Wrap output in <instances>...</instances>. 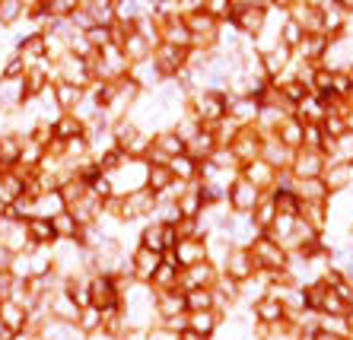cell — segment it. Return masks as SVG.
Instances as JSON below:
<instances>
[{"label":"cell","instance_id":"obj_15","mask_svg":"<svg viewBox=\"0 0 353 340\" xmlns=\"http://www.w3.org/2000/svg\"><path fill=\"white\" fill-rule=\"evenodd\" d=\"M19 153H23V134L17 131L0 134V166L3 169L19 166Z\"/></svg>","mask_w":353,"mask_h":340},{"label":"cell","instance_id":"obj_20","mask_svg":"<svg viewBox=\"0 0 353 340\" xmlns=\"http://www.w3.org/2000/svg\"><path fill=\"white\" fill-rule=\"evenodd\" d=\"M26 10H29V0H0V25L3 29L17 25L26 17Z\"/></svg>","mask_w":353,"mask_h":340},{"label":"cell","instance_id":"obj_30","mask_svg":"<svg viewBox=\"0 0 353 340\" xmlns=\"http://www.w3.org/2000/svg\"><path fill=\"white\" fill-rule=\"evenodd\" d=\"M13 255H17V251H10L7 245H0V270H10V267H13Z\"/></svg>","mask_w":353,"mask_h":340},{"label":"cell","instance_id":"obj_18","mask_svg":"<svg viewBox=\"0 0 353 340\" xmlns=\"http://www.w3.org/2000/svg\"><path fill=\"white\" fill-rule=\"evenodd\" d=\"M67 204H64V198H61V191L54 188V191H39L35 194V207H32V213L35 216H54V213H61Z\"/></svg>","mask_w":353,"mask_h":340},{"label":"cell","instance_id":"obj_24","mask_svg":"<svg viewBox=\"0 0 353 340\" xmlns=\"http://www.w3.org/2000/svg\"><path fill=\"white\" fill-rule=\"evenodd\" d=\"M303 35H305V29L296 19H287V23L280 25V42L287 45V48H296V45L303 42Z\"/></svg>","mask_w":353,"mask_h":340},{"label":"cell","instance_id":"obj_26","mask_svg":"<svg viewBox=\"0 0 353 340\" xmlns=\"http://www.w3.org/2000/svg\"><path fill=\"white\" fill-rule=\"evenodd\" d=\"M26 67H29V64L19 58L17 51H13V54L3 61V67H0V80H19V76L26 74Z\"/></svg>","mask_w":353,"mask_h":340},{"label":"cell","instance_id":"obj_17","mask_svg":"<svg viewBox=\"0 0 353 340\" xmlns=\"http://www.w3.org/2000/svg\"><path fill=\"white\" fill-rule=\"evenodd\" d=\"M51 226H54V233H58V239H64V242H77L80 239V233H83V226L77 223V216L70 213V210H61V213H54L51 216Z\"/></svg>","mask_w":353,"mask_h":340},{"label":"cell","instance_id":"obj_21","mask_svg":"<svg viewBox=\"0 0 353 340\" xmlns=\"http://www.w3.org/2000/svg\"><path fill=\"white\" fill-rule=\"evenodd\" d=\"M172 182H175V172H172V169L159 166V162H153V166L147 169V188H150L153 194L165 191V188H169Z\"/></svg>","mask_w":353,"mask_h":340},{"label":"cell","instance_id":"obj_27","mask_svg":"<svg viewBox=\"0 0 353 340\" xmlns=\"http://www.w3.org/2000/svg\"><path fill=\"white\" fill-rule=\"evenodd\" d=\"M181 308H185V299H175V296H163V299H159V302H157V312L165 318V321H169V318H175V315H179Z\"/></svg>","mask_w":353,"mask_h":340},{"label":"cell","instance_id":"obj_2","mask_svg":"<svg viewBox=\"0 0 353 340\" xmlns=\"http://www.w3.org/2000/svg\"><path fill=\"white\" fill-rule=\"evenodd\" d=\"M188 51L191 48H181V45H172V42H159L153 48V64L163 76H179L188 64Z\"/></svg>","mask_w":353,"mask_h":340},{"label":"cell","instance_id":"obj_19","mask_svg":"<svg viewBox=\"0 0 353 340\" xmlns=\"http://www.w3.org/2000/svg\"><path fill=\"white\" fill-rule=\"evenodd\" d=\"M51 127H54V137H61V140L77 137V134H86V125H83L74 111H61V115L51 121Z\"/></svg>","mask_w":353,"mask_h":340},{"label":"cell","instance_id":"obj_7","mask_svg":"<svg viewBox=\"0 0 353 340\" xmlns=\"http://www.w3.org/2000/svg\"><path fill=\"white\" fill-rule=\"evenodd\" d=\"M0 321L7 324L10 331H29V308L17 299H0Z\"/></svg>","mask_w":353,"mask_h":340},{"label":"cell","instance_id":"obj_5","mask_svg":"<svg viewBox=\"0 0 353 340\" xmlns=\"http://www.w3.org/2000/svg\"><path fill=\"white\" fill-rule=\"evenodd\" d=\"M26 235H29V245L32 248H48L58 242V233H54V226H51L48 216H26Z\"/></svg>","mask_w":353,"mask_h":340},{"label":"cell","instance_id":"obj_23","mask_svg":"<svg viewBox=\"0 0 353 340\" xmlns=\"http://www.w3.org/2000/svg\"><path fill=\"white\" fill-rule=\"evenodd\" d=\"M83 35H86V42L92 45V48H105V45H112V29H108L105 23H92L83 29Z\"/></svg>","mask_w":353,"mask_h":340},{"label":"cell","instance_id":"obj_9","mask_svg":"<svg viewBox=\"0 0 353 340\" xmlns=\"http://www.w3.org/2000/svg\"><path fill=\"white\" fill-rule=\"evenodd\" d=\"M51 92H54V102H58L61 111H74V108L83 102V96H86L83 86L67 83V80H54V83H51Z\"/></svg>","mask_w":353,"mask_h":340},{"label":"cell","instance_id":"obj_32","mask_svg":"<svg viewBox=\"0 0 353 340\" xmlns=\"http://www.w3.org/2000/svg\"><path fill=\"white\" fill-rule=\"evenodd\" d=\"M13 334H17V331H10L7 324L0 321V340H13Z\"/></svg>","mask_w":353,"mask_h":340},{"label":"cell","instance_id":"obj_4","mask_svg":"<svg viewBox=\"0 0 353 340\" xmlns=\"http://www.w3.org/2000/svg\"><path fill=\"white\" fill-rule=\"evenodd\" d=\"M230 19L245 35H261L264 23H268V10H264L261 3H255V0H245V3H236V10H232Z\"/></svg>","mask_w":353,"mask_h":340},{"label":"cell","instance_id":"obj_33","mask_svg":"<svg viewBox=\"0 0 353 340\" xmlns=\"http://www.w3.org/2000/svg\"><path fill=\"white\" fill-rule=\"evenodd\" d=\"M7 216H10V200L0 198V220H7Z\"/></svg>","mask_w":353,"mask_h":340},{"label":"cell","instance_id":"obj_22","mask_svg":"<svg viewBox=\"0 0 353 340\" xmlns=\"http://www.w3.org/2000/svg\"><path fill=\"white\" fill-rule=\"evenodd\" d=\"M74 328H80L83 334L99 331V328H102V308H96V306H83V308H80V315H77V324H74Z\"/></svg>","mask_w":353,"mask_h":340},{"label":"cell","instance_id":"obj_10","mask_svg":"<svg viewBox=\"0 0 353 340\" xmlns=\"http://www.w3.org/2000/svg\"><path fill=\"white\" fill-rule=\"evenodd\" d=\"M26 86L23 76L19 80H0V111H17L26 105Z\"/></svg>","mask_w":353,"mask_h":340},{"label":"cell","instance_id":"obj_13","mask_svg":"<svg viewBox=\"0 0 353 340\" xmlns=\"http://www.w3.org/2000/svg\"><path fill=\"white\" fill-rule=\"evenodd\" d=\"M159 251H153V248H147V245H140L137 251H134V261H131V270H134V277L137 280H150L153 277V270L159 267Z\"/></svg>","mask_w":353,"mask_h":340},{"label":"cell","instance_id":"obj_29","mask_svg":"<svg viewBox=\"0 0 353 340\" xmlns=\"http://www.w3.org/2000/svg\"><path fill=\"white\" fill-rule=\"evenodd\" d=\"M13 280H17V277L10 274V270H0V299H10V293H13Z\"/></svg>","mask_w":353,"mask_h":340},{"label":"cell","instance_id":"obj_25","mask_svg":"<svg viewBox=\"0 0 353 340\" xmlns=\"http://www.w3.org/2000/svg\"><path fill=\"white\" fill-rule=\"evenodd\" d=\"M204 13H210L214 19H230L232 17V10H236V0H204Z\"/></svg>","mask_w":353,"mask_h":340},{"label":"cell","instance_id":"obj_3","mask_svg":"<svg viewBox=\"0 0 353 340\" xmlns=\"http://www.w3.org/2000/svg\"><path fill=\"white\" fill-rule=\"evenodd\" d=\"M121 302V290L112 280V274H96L90 280V306L102 308V312H115Z\"/></svg>","mask_w":353,"mask_h":340},{"label":"cell","instance_id":"obj_12","mask_svg":"<svg viewBox=\"0 0 353 340\" xmlns=\"http://www.w3.org/2000/svg\"><path fill=\"white\" fill-rule=\"evenodd\" d=\"M17 54L26 61V64H39V61H48L45 58V32H29L23 35L17 42Z\"/></svg>","mask_w":353,"mask_h":340},{"label":"cell","instance_id":"obj_8","mask_svg":"<svg viewBox=\"0 0 353 340\" xmlns=\"http://www.w3.org/2000/svg\"><path fill=\"white\" fill-rule=\"evenodd\" d=\"M194 108H197V118H204V121H220V118L226 115L230 102H226V96H220V92H201Z\"/></svg>","mask_w":353,"mask_h":340},{"label":"cell","instance_id":"obj_11","mask_svg":"<svg viewBox=\"0 0 353 340\" xmlns=\"http://www.w3.org/2000/svg\"><path fill=\"white\" fill-rule=\"evenodd\" d=\"M150 149H153V159H175L185 153V140H181L175 131H165V134H157V137H153Z\"/></svg>","mask_w":353,"mask_h":340},{"label":"cell","instance_id":"obj_14","mask_svg":"<svg viewBox=\"0 0 353 340\" xmlns=\"http://www.w3.org/2000/svg\"><path fill=\"white\" fill-rule=\"evenodd\" d=\"M121 51H124V58H128V64H140V61L153 58V45H150V39H143L137 29L121 42Z\"/></svg>","mask_w":353,"mask_h":340},{"label":"cell","instance_id":"obj_16","mask_svg":"<svg viewBox=\"0 0 353 340\" xmlns=\"http://www.w3.org/2000/svg\"><path fill=\"white\" fill-rule=\"evenodd\" d=\"M290 58H293V48H287L283 42H277L274 48H268L261 54V64H264V74L268 76H277L280 70H287Z\"/></svg>","mask_w":353,"mask_h":340},{"label":"cell","instance_id":"obj_6","mask_svg":"<svg viewBox=\"0 0 353 340\" xmlns=\"http://www.w3.org/2000/svg\"><path fill=\"white\" fill-rule=\"evenodd\" d=\"M0 245H7L10 251H29V235H26V223L17 216H7L0 220Z\"/></svg>","mask_w":353,"mask_h":340},{"label":"cell","instance_id":"obj_31","mask_svg":"<svg viewBox=\"0 0 353 340\" xmlns=\"http://www.w3.org/2000/svg\"><path fill=\"white\" fill-rule=\"evenodd\" d=\"M210 324H214V321H210V315H197L194 321H191V328H194L197 334H207V331H210Z\"/></svg>","mask_w":353,"mask_h":340},{"label":"cell","instance_id":"obj_28","mask_svg":"<svg viewBox=\"0 0 353 340\" xmlns=\"http://www.w3.org/2000/svg\"><path fill=\"white\" fill-rule=\"evenodd\" d=\"M185 306H188V308H194V312H201V308H207V306H210V296H207L204 290H191L188 296H185Z\"/></svg>","mask_w":353,"mask_h":340},{"label":"cell","instance_id":"obj_1","mask_svg":"<svg viewBox=\"0 0 353 340\" xmlns=\"http://www.w3.org/2000/svg\"><path fill=\"white\" fill-rule=\"evenodd\" d=\"M54 64V80H67V83H77V86H86L92 83V74L90 67H86V58H80V54H74V51H67V54H61L58 61H51Z\"/></svg>","mask_w":353,"mask_h":340}]
</instances>
